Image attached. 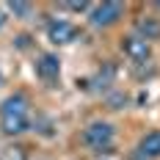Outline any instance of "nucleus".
Masks as SVG:
<instances>
[{"label":"nucleus","mask_w":160,"mask_h":160,"mask_svg":"<svg viewBox=\"0 0 160 160\" xmlns=\"http://www.w3.org/2000/svg\"><path fill=\"white\" fill-rule=\"evenodd\" d=\"M8 11L14 17H31L36 8H33V3H8Z\"/></svg>","instance_id":"nucleus-11"},{"label":"nucleus","mask_w":160,"mask_h":160,"mask_svg":"<svg viewBox=\"0 0 160 160\" xmlns=\"http://www.w3.org/2000/svg\"><path fill=\"white\" fill-rule=\"evenodd\" d=\"M80 36V28L75 22H66V19H52L47 25V39L50 44H55V47H66V44H72V42H78Z\"/></svg>","instance_id":"nucleus-4"},{"label":"nucleus","mask_w":160,"mask_h":160,"mask_svg":"<svg viewBox=\"0 0 160 160\" xmlns=\"http://www.w3.org/2000/svg\"><path fill=\"white\" fill-rule=\"evenodd\" d=\"M0 160H28V149L22 144H8L0 152Z\"/></svg>","instance_id":"nucleus-10"},{"label":"nucleus","mask_w":160,"mask_h":160,"mask_svg":"<svg viewBox=\"0 0 160 160\" xmlns=\"http://www.w3.org/2000/svg\"><path fill=\"white\" fill-rule=\"evenodd\" d=\"M130 160H144V158H141V155H132V158H130Z\"/></svg>","instance_id":"nucleus-15"},{"label":"nucleus","mask_w":160,"mask_h":160,"mask_svg":"<svg viewBox=\"0 0 160 160\" xmlns=\"http://www.w3.org/2000/svg\"><path fill=\"white\" fill-rule=\"evenodd\" d=\"M122 52L127 55L132 64H146L149 58H152V44L144 42L141 36H135V33H130L122 39Z\"/></svg>","instance_id":"nucleus-6"},{"label":"nucleus","mask_w":160,"mask_h":160,"mask_svg":"<svg viewBox=\"0 0 160 160\" xmlns=\"http://www.w3.org/2000/svg\"><path fill=\"white\" fill-rule=\"evenodd\" d=\"M58 8L75 11V14H86V11H91V3H58Z\"/></svg>","instance_id":"nucleus-12"},{"label":"nucleus","mask_w":160,"mask_h":160,"mask_svg":"<svg viewBox=\"0 0 160 160\" xmlns=\"http://www.w3.org/2000/svg\"><path fill=\"white\" fill-rule=\"evenodd\" d=\"M0 86H3V72H0Z\"/></svg>","instance_id":"nucleus-16"},{"label":"nucleus","mask_w":160,"mask_h":160,"mask_svg":"<svg viewBox=\"0 0 160 160\" xmlns=\"http://www.w3.org/2000/svg\"><path fill=\"white\" fill-rule=\"evenodd\" d=\"M152 8H155V11H160V0H158V3H152Z\"/></svg>","instance_id":"nucleus-14"},{"label":"nucleus","mask_w":160,"mask_h":160,"mask_svg":"<svg viewBox=\"0 0 160 160\" xmlns=\"http://www.w3.org/2000/svg\"><path fill=\"white\" fill-rule=\"evenodd\" d=\"M33 72H36V78L42 80V83H58L61 78V61H58V55L55 52H42L39 58H36V64H33Z\"/></svg>","instance_id":"nucleus-5"},{"label":"nucleus","mask_w":160,"mask_h":160,"mask_svg":"<svg viewBox=\"0 0 160 160\" xmlns=\"http://www.w3.org/2000/svg\"><path fill=\"white\" fill-rule=\"evenodd\" d=\"M124 3H116V0H105V3H97L91 6V11H88V22L94 25V28H111L116 25L122 17H124Z\"/></svg>","instance_id":"nucleus-3"},{"label":"nucleus","mask_w":160,"mask_h":160,"mask_svg":"<svg viewBox=\"0 0 160 160\" xmlns=\"http://www.w3.org/2000/svg\"><path fill=\"white\" fill-rule=\"evenodd\" d=\"M6 22H8V19H6V11H3V8H0V31H3V28H6Z\"/></svg>","instance_id":"nucleus-13"},{"label":"nucleus","mask_w":160,"mask_h":160,"mask_svg":"<svg viewBox=\"0 0 160 160\" xmlns=\"http://www.w3.org/2000/svg\"><path fill=\"white\" fill-rule=\"evenodd\" d=\"M135 155H141L144 160H160V130H152V132L141 135Z\"/></svg>","instance_id":"nucleus-7"},{"label":"nucleus","mask_w":160,"mask_h":160,"mask_svg":"<svg viewBox=\"0 0 160 160\" xmlns=\"http://www.w3.org/2000/svg\"><path fill=\"white\" fill-rule=\"evenodd\" d=\"M135 36H141L144 42H158L160 39V17H141L138 22H135Z\"/></svg>","instance_id":"nucleus-8"},{"label":"nucleus","mask_w":160,"mask_h":160,"mask_svg":"<svg viewBox=\"0 0 160 160\" xmlns=\"http://www.w3.org/2000/svg\"><path fill=\"white\" fill-rule=\"evenodd\" d=\"M113 138H116V130H113L111 122H91L83 130V144L88 149H94L97 155H111Z\"/></svg>","instance_id":"nucleus-2"},{"label":"nucleus","mask_w":160,"mask_h":160,"mask_svg":"<svg viewBox=\"0 0 160 160\" xmlns=\"http://www.w3.org/2000/svg\"><path fill=\"white\" fill-rule=\"evenodd\" d=\"M113 75H116V69L108 64L105 66V75H102V69H99L94 78H91V88H108V86L113 83Z\"/></svg>","instance_id":"nucleus-9"},{"label":"nucleus","mask_w":160,"mask_h":160,"mask_svg":"<svg viewBox=\"0 0 160 160\" xmlns=\"http://www.w3.org/2000/svg\"><path fill=\"white\" fill-rule=\"evenodd\" d=\"M0 130L6 135H22L31 130V102L22 91L6 97L0 105Z\"/></svg>","instance_id":"nucleus-1"}]
</instances>
